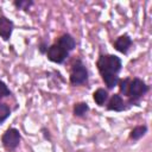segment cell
Wrapping results in <instances>:
<instances>
[{"instance_id": "obj_10", "label": "cell", "mask_w": 152, "mask_h": 152, "mask_svg": "<svg viewBox=\"0 0 152 152\" xmlns=\"http://www.w3.org/2000/svg\"><path fill=\"white\" fill-rule=\"evenodd\" d=\"M93 99H94V101H95V103H96L97 106H103V104L106 103V101L108 100V93H107L106 89L99 88V89H96V90L94 91Z\"/></svg>"}, {"instance_id": "obj_4", "label": "cell", "mask_w": 152, "mask_h": 152, "mask_svg": "<svg viewBox=\"0 0 152 152\" xmlns=\"http://www.w3.org/2000/svg\"><path fill=\"white\" fill-rule=\"evenodd\" d=\"M20 140H21V135H20V132L14 128V127H11L5 131V133L2 134L1 137V142H2V146L8 150V151H13L15 150L19 144H20Z\"/></svg>"}, {"instance_id": "obj_13", "label": "cell", "mask_w": 152, "mask_h": 152, "mask_svg": "<svg viewBox=\"0 0 152 152\" xmlns=\"http://www.w3.org/2000/svg\"><path fill=\"white\" fill-rule=\"evenodd\" d=\"M11 115V108L6 104L0 102V125Z\"/></svg>"}, {"instance_id": "obj_2", "label": "cell", "mask_w": 152, "mask_h": 152, "mask_svg": "<svg viewBox=\"0 0 152 152\" xmlns=\"http://www.w3.org/2000/svg\"><path fill=\"white\" fill-rule=\"evenodd\" d=\"M148 91V86L139 77H134V78H129L128 82V88H127V93L126 96L129 99L131 102H135L138 101L141 96H144L146 93Z\"/></svg>"}, {"instance_id": "obj_1", "label": "cell", "mask_w": 152, "mask_h": 152, "mask_svg": "<svg viewBox=\"0 0 152 152\" xmlns=\"http://www.w3.org/2000/svg\"><path fill=\"white\" fill-rule=\"evenodd\" d=\"M96 66L108 89L118 86V74L122 68V61L120 57L115 55H101L96 62Z\"/></svg>"}, {"instance_id": "obj_12", "label": "cell", "mask_w": 152, "mask_h": 152, "mask_svg": "<svg viewBox=\"0 0 152 152\" xmlns=\"http://www.w3.org/2000/svg\"><path fill=\"white\" fill-rule=\"evenodd\" d=\"M89 110V106L86 102H77L74 106V115L75 116H83Z\"/></svg>"}, {"instance_id": "obj_16", "label": "cell", "mask_w": 152, "mask_h": 152, "mask_svg": "<svg viewBox=\"0 0 152 152\" xmlns=\"http://www.w3.org/2000/svg\"><path fill=\"white\" fill-rule=\"evenodd\" d=\"M128 82H129V78H124V80H120L118 83H119V90L122 95L126 96V93H127V88H128Z\"/></svg>"}, {"instance_id": "obj_8", "label": "cell", "mask_w": 152, "mask_h": 152, "mask_svg": "<svg viewBox=\"0 0 152 152\" xmlns=\"http://www.w3.org/2000/svg\"><path fill=\"white\" fill-rule=\"evenodd\" d=\"M57 44L61 45V46H62L65 51H68V52L72 51V50L75 49V46H76V42H75L74 37H72L71 34H69V33L62 34V36L58 38Z\"/></svg>"}, {"instance_id": "obj_5", "label": "cell", "mask_w": 152, "mask_h": 152, "mask_svg": "<svg viewBox=\"0 0 152 152\" xmlns=\"http://www.w3.org/2000/svg\"><path fill=\"white\" fill-rule=\"evenodd\" d=\"M69 52L65 51L61 45H58L57 43L50 45L46 50V57L50 62L52 63H57V64H61L65 61V58L68 57Z\"/></svg>"}, {"instance_id": "obj_17", "label": "cell", "mask_w": 152, "mask_h": 152, "mask_svg": "<svg viewBox=\"0 0 152 152\" xmlns=\"http://www.w3.org/2000/svg\"><path fill=\"white\" fill-rule=\"evenodd\" d=\"M39 50H40V52H42V53H44V52H46L48 48H46V45H45V44H42V45L39 46Z\"/></svg>"}, {"instance_id": "obj_3", "label": "cell", "mask_w": 152, "mask_h": 152, "mask_svg": "<svg viewBox=\"0 0 152 152\" xmlns=\"http://www.w3.org/2000/svg\"><path fill=\"white\" fill-rule=\"evenodd\" d=\"M70 83L72 86H80L87 82L88 80V70L86 68V65L82 63V61L77 59L71 68L70 71V76H69Z\"/></svg>"}, {"instance_id": "obj_9", "label": "cell", "mask_w": 152, "mask_h": 152, "mask_svg": "<svg viewBox=\"0 0 152 152\" xmlns=\"http://www.w3.org/2000/svg\"><path fill=\"white\" fill-rule=\"evenodd\" d=\"M107 109L108 110H114V112H121V110L125 109V103H124V100H122L120 94L112 95L110 100L108 101Z\"/></svg>"}, {"instance_id": "obj_6", "label": "cell", "mask_w": 152, "mask_h": 152, "mask_svg": "<svg viewBox=\"0 0 152 152\" xmlns=\"http://www.w3.org/2000/svg\"><path fill=\"white\" fill-rule=\"evenodd\" d=\"M13 28H14L13 21L5 15H0V37L4 40H8L11 38Z\"/></svg>"}, {"instance_id": "obj_11", "label": "cell", "mask_w": 152, "mask_h": 152, "mask_svg": "<svg viewBox=\"0 0 152 152\" xmlns=\"http://www.w3.org/2000/svg\"><path fill=\"white\" fill-rule=\"evenodd\" d=\"M146 132H147V126H145V125L135 126V127L131 131V133H129V138H131L132 140L137 141V140L141 139V138L146 134Z\"/></svg>"}, {"instance_id": "obj_14", "label": "cell", "mask_w": 152, "mask_h": 152, "mask_svg": "<svg viewBox=\"0 0 152 152\" xmlns=\"http://www.w3.org/2000/svg\"><path fill=\"white\" fill-rule=\"evenodd\" d=\"M14 6L18 8V10H23V11H28V8L33 5V1L32 0H17L13 2Z\"/></svg>"}, {"instance_id": "obj_15", "label": "cell", "mask_w": 152, "mask_h": 152, "mask_svg": "<svg viewBox=\"0 0 152 152\" xmlns=\"http://www.w3.org/2000/svg\"><path fill=\"white\" fill-rule=\"evenodd\" d=\"M11 95V90L8 89V87L6 86L5 82L0 81V100L4 99V97H7Z\"/></svg>"}, {"instance_id": "obj_7", "label": "cell", "mask_w": 152, "mask_h": 152, "mask_svg": "<svg viewBox=\"0 0 152 152\" xmlns=\"http://www.w3.org/2000/svg\"><path fill=\"white\" fill-rule=\"evenodd\" d=\"M132 45V39L128 34H122V36H119L115 42H114V48L115 50H118L119 52L121 53H127L129 48Z\"/></svg>"}]
</instances>
